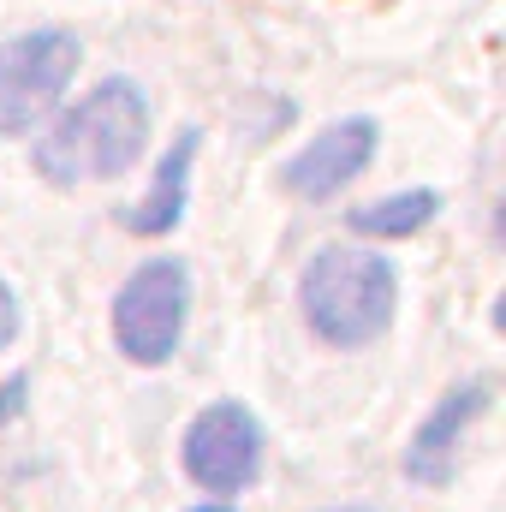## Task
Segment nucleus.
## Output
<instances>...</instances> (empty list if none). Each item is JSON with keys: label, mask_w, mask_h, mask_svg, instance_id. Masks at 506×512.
<instances>
[{"label": "nucleus", "mask_w": 506, "mask_h": 512, "mask_svg": "<svg viewBox=\"0 0 506 512\" xmlns=\"http://www.w3.org/2000/svg\"><path fill=\"white\" fill-rule=\"evenodd\" d=\"M149 149V96L131 78L96 84L78 108H66L36 137V173L60 191L126 179Z\"/></svg>", "instance_id": "obj_1"}, {"label": "nucleus", "mask_w": 506, "mask_h": 512, "mask_svg": "<svg viewBox=\"0 0 506 512\" xmlns=\"http://www.w3.org/2000/svg\"><path fill=\"white\" fill-rule=\"evenodd\" d=\"M197 131H185L167 155H161V167H155V185L143 191V203L126 209V227L137 239H161V233H173L179 227V215H185V203H191V161H197Z\"/></svg>", "instance_id": "obj_8"}, {"label": "nucleus", "mask_w": 506, "mask_h": 512, "mask_svg": "<svg viewBox=\"0 0 506 512\" xmlns=\"http://www.w3.org/2000/svg\"><path fill=\"white\" fill-rule=\"evenodd\" d=\"M197 512H233V507H197Z\"/></svg>", "instance_id": "obj_12"}, {"label": "nucleus", "mask_w": 506, "mask_h": 512, "mask_svg": "<svg viewBox=\"0 0 506 512\" xmlns=\"http://www.w3.org/2000/svg\"><path fill=\"white\" fill-rule=\"evenodd\" d=\"M370 155H376V120L352 114V120H340V126L316 131V137L286 161V191L304 197V203H328L334 191H346V185L370 167Z\"/></svg>", "instance_id": "obj_6"}, {"label": "nucleus", "mask_w": 506, "mask_h": 512, "mask_svg": "<svg viewBox=\"0 0 506 512\" xmlns=\"http://www.w3.org/2000/svg\"><path fill=\"white\" fill-rule=\"evenodd\" d=\"M298 304H304V322L316 328V340H328V346H370V340H381L393 328L399 274L376 251L328 245L298 274Z\"/></svg>", "instance_id": "obj_2"}, {"label": "nucleus", "mask_w": 506, "mask_h": 512, "mask_svg": "<svg viewBox=\"0 0 506 512\" xmlns=\"http://www.w3.org/2000/svg\"><path fill=\"white\" fill-rule=\"evenodd\" d=\"M185 310H191L185 262L179 256H149L143 268H131V280L114 298V346L143 370L167 364L185 340Z\"/></svg>", "instance_id": "obj_4"}, {"label": "nucleus", "mask_w": 506, "mask_h": 512, "mask_svg": "<svg viewBox=\"0 0 506 512\" xmlns=\"http://www.w3.org/2000/svg\"><path fill=\"white\" fill-rule=\"evenodd\" d=\"M78 36L72 30H24L12 42H0V137H24L36 131L66 96V84L78 78Z\"/></svg>", "instance_id": "obj_3"}, {"label": "nucleus", "mask_w": 506, "mask_h": 512, "mask_svg": "<svg viewBox=\"0 0 506 512\" xmlns=\"http://www.w3.org/2000/svg\"><path fill=\"white\" fill-rule=\"evenodd\" d=\"M489 382H465L453 387L429 417H423V429L411 435V447H405V477L411 483H429V489H441V483H453V465H459V441H465V429L489 411Z\"/></svg>", "instance_id": "obj_7"}, {"label": "nucleus", "mask_w": 506, "mask_h": 512, "mask_svg": "<svg viewBox=\"0 0 506 512\" xmlns=\"http://www.w3.org/2000/svg\"><path fill=\"white\" fill-rule=\"evenodd\" d=\"M435 209H441V191H393L370 209H352L346 227L364 233V239H411L435 221Z\"/></svg>", "instance_id": "obj_9"}, {"label": "nucleus", "mask_w": 506, "mask_h": 512, "mask_svg": "<svg viewBox=\"0 0 506 512\" xmlns=\"http://www.w3.org/2000/svg\"><path fill=\"white\" fill-rule=\"evenodd\" d=\"M12 334H18V298H12V286L0 280V352L12 346Z\"/></svg>", "instance_id": "obj_10"}, {"label": "nucleus", "mask_w": 506, "mask_h": 512, "mask_svg": "<svg viewBox=\"0 0 506 512\" xmlns=\"http://www.w3.org/2000/svg\"><path fill=\"white\" fill-rule=\"evenodd\" d=\"M24 393H30V376H12V382L0 387V423H6V417H18V405H24Z\"/></svg>", "instance_id": "obj_11"}, {"label": "nucleus", "mask_w": 506, "mask_h": 512, "mask_svg": "<svg viewBox=\"0 0 506 512\" xmlns=\"http://www.w3.org/2000/svg\"><path fill=\"white\" fill-rule=\"evenodd\" d=\"M334 512H364V507H334Z\"/></svg>", "instance_id": "obj_13"}, {"label": "nucleus", "mask_w": 506, "mask_h": 512, "mask_svg": "<svg viewBox=\"0 0 506 512\" xmlns=\"http://www.w3.org/2000/svg\"><path fill=\"white\" fill-rule=\"evenodd\" d=\"M185 471L197 489L209 495H239L251 489L262 471V429L239 399H221L209 411H197V423L185 429Z\"/></svg>", "instance_id": "obj_5"}]
</instances>
